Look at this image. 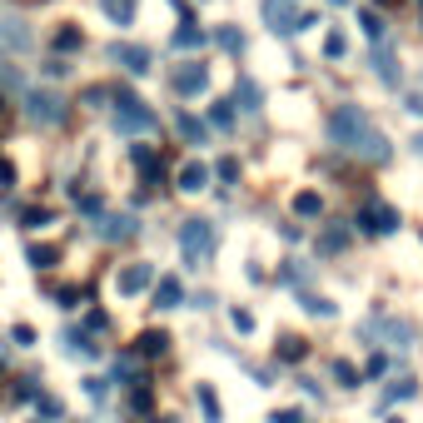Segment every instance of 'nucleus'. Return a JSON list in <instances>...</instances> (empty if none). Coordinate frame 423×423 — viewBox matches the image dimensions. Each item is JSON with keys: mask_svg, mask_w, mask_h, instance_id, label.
<instances>
[{"mask_svg": "<svg viewBox=\"0 0 423 423\" xmlns=\"http://www.w3.org/2000/svg\"><path fill=\"white\" fill-rule=\"evenodd\" d=\"M329 135L339 149L358 154V160H389V135L368 120L358 105H339V110L329 115Z\"/></svg>", "mask_w": 423, "mask_h": 423, "instance_id": "1", "label": "nucleus"}, {"mask_svg": "<svg viewBox=\"0 0 423 423\" xmlns=\"http://www.w3.org/2000/svg\"><path fill=\"white\" fill-rule=\"evenodd\" d=\"M115 130L120 135H154L160 130V115H154L135 90H115Z\"/></svg>", "mask_w": 423, "mask_h": 423, "instance_id": "2", "label": "nucleus"}, {"mask_svg": "<svg viewBox=\"0 0 423 423\" xmlns=\"http://www.w3.org/2000/svg\"><path fill=\"white\" fill-rule=\"evenodd\" d=\"M180 254H184V264H209V254H215V224L209 220H184L180 224Z\"/></svg>", "mask_w": 423, "mask_h": 423, "instance_id": "3", "label": "nucleus"}, {"mask_svg": "<svg viewBox=\"0 0 423 423\" xmlns=\"http://www.w3.org/2000/svg\"><path fill=\"white\" fill-rule=\"evenodd\" d=\"M264 20H269V30H274V35H294V30L319 25L314 15H299L294 0H264Z\"/></svg>", "mask_w": 423, "mask_h": 423, "instance_id": "4", "label": "nucleus"}, {"mask_svg": "<svg viewBox=\"0 0 423 423\" xmlns=\"http://www.w3.org/2000/svg\"><path fill=\"white\" fill-rule=\"evenodd\" d=\"M154 284V264L149 259H130L125 269H115V294L120 299H135V294H145Z\"/></svg>", "mask_w": 423, "mask_h": 423, "instance_id": "5", "label": "nucleus"}, {"mask_svg": "<svg viewBox=\"0 0 423 423\" xmlns=\"http://www.w3.org/2000/svg\"><path fill=\"white\" fill-rule=\"evenodd\" d=\"M170 85H175V95L194 100V95H204V90H209V70H204L199 60H180V65L170 70Z\"/></svg>", "mask_w": 423, "mask_h": 423, "instance_id": "6", "label": "nucleus"}, {"mask_svg": "<svg viewBox=\"0 0 423 423\" xmlns=\"http://www.w3.org/2000/svg\"><path fill=\"white\" fill-rule=\"evenodd\" d=\"M25 105H30V120H35V125H60V120L70 115V110H65V100H60L55 90H35Z\"/></svg>", "mask_w": 423, "mask_h": 423, "instance_id": "7", "label": "nucleus"}, {"mask_svg": "<svg viewBox=\"0 0 423 423\" xmlns=\"http://www.w3.org/2000/svg\"><path fill=\"white\" fill-rule=\"evenodd\" d=\"M358 224H363L368 234H394V229H398V209H394V204H379V199H368L363 215H358Z\"/></svg>", "mask_w": 423, "mask_h": 423, "instance_id": "8", "label": "nucleus"}, {"mask_svg": "<svg viewBox=\"0 0 423 423\" xmlns=\"http://www.w3.org/2000/svg\"><path fill=\"white\" fill-rule=\"evenodd\" d=\"M110 60H115V65H125L130 75H149V70H154L145 45H120V40H115V45H110Z\"/></svg>", "mask_w": 423, "mask_h": 423, "instance_id": "9", "label": "nucleus"}, {"mask_svg": "<svg viewBox=\"0 0 423 423\" xmlns=\"http://www.w3.org/2000/svg\"><path fill=\"white\" fill-rule=\"evenodd\" d=\"M194 398H199V408H204V423H224V408H220V394H215V384H194Z\"/></svg>", "mask_w": 423, "mask_h": 423, "instance_id": "10", "label": "nucleus"}, {"mask_svg": "<svg viewBox=\"0 0 423 423\" xmlns=\"http://www.w3.org/2000/svg\"><path fill=\"white\" fill-rule=\"evenodd\" d=\"M180 189H184V194H199V189H209V165L189 160V165L180 170Z\"/></svg>", "mask_w": 423, "mask_h": 423, "instance_id": "11", "label": "nucleus"}, {"mask_svg": "<svg viewBox=\"0 0 423 423\" xmlns=\"http://www.w3.org/2000/svg\"><path fill=\"white\" fill-rule=\"evenodd\" d=\"M274 358H284V363H304V358H309V344H304L299 334H279V344H274Z\"/></svg>", "mask_w": 423, "mask_h": 423, "instance_id": "12", "label": "nucleus"}, {"mask_svg": "<svg viewBox=\"0 0 423 423\" xmlns=\"http://www.w3.org/2000/svg\"><path fill=\"white\" fill-rule=\"evenodd\" d=\"M180 299H184V289H180L175 274H165L160 284H154V309H180Z\"/></svg>", "mask_w": 423, "mask_h": 423, "instance_id": "13", "label": "nucleus"}, {"mask_svg": "<svg viewBox=\"0 0 423 423\" xmlns=\"http://www.w3.org/2000/svg\"><path fill=\"white\" fill-rule=\"evenodd\" d=\"M135 344H140V358H154V354H165V349H170V334H165V329H145Z\"/></svg>", "mask_w": 423, "mask_h": 423, "instance_id": "14", "label": "nucleus"}, {"mask_svg": "<svg viewBox=\"0 0 423 423\" xmlns=\"http://www.w3.org/2000/svg\"><path fill=\"white\" fill-rule=\"evenodd\" d=\"M294 215H299V220H319V215H324V199L314 194V189H299V194H294Z\"/></svg>", "mask_w": 423, "mask_h": 423, "instance_id": "15", "label": "nucleus"}, {"mask_svg": "<svg viewBox=\"0 0 423 423\" xmlns=\"http://www.w3.org/2000/svg\"><path fill=\"white\" fill-rule=\"evenodd\" d=\"M0 40H6L11 50H25V45H30V30H25V20H0Z\"/></svg>", "mask_w": 423, "mask_h": 423, "instance_id": "16", "label": "nucleus"}, {"mask_svg": "<svg viewBox=\"0 0 423 423\" xmlns=\"http://www.w3.org/2000/svg\"><path fill=\"white\" fill-rule=\"evenodd\" d=\"M374 65H379V75H384L389 85H398V65H394V50H389V40H379V50H374Z\"/></svg>", "mask_w": 423, "mask_h": 423, "instance_id": "17", "label": "nucleus"}, {"mask_svg": "<svg viewBox=\"0 0 423 423\" xmlns=\"http://www.w3.org/2000/svg\"><path fill=\"white\" fill-rule=\"evenodd\" d=\"M100 6L115 25H135V0H100Z\"/></svg>", "mask_w": 423, "mask_h": 423, "instance_id": "18", "label": "nucleus"}, {"mask_svg": "<svg viewBox=\"0 0 423 423\" xmlns=\"http://www.w3.org/2000/svg\"><path fill=\"white\" fill-rule=\"evenodd\" d=\"M50 45H55V50H80V45H85V35H80V25H60Z\"/></svg>", "mask_w": 423, "mask_h": 423, "instance_id": "19", "label": "nucleus"}, {"mask_svg": "<svg viewBox=\"0 0 423 423\" xmlns=\"http://www.w3.org/2000/svg\"><path fill=\"white\" fill-rule=\"evenodd\" d=\"M199 45H204V30H194V25L184 20V25L175 30V50H199Z\"/></svg>", "mask_w": 423, "mask_h": 423, "instance_id": "20", "label": "nucleus"}, {"mask_svg": "<svg viewBox=\"0 0 423 423\" xmlns=\"http://www.w3.org/2000/svg\"><path fill=\"white\" fill-rule=\"evenodd\" d=\"M358 25H363V35L374 40V45L389 35V30H384V15H374V11H358Z\"/></svg>", "mask_w": 423, "mask_h": 423, "instance_id": "21", "label": "nucleus"}, {"mask_svg": "<svg viewBox=\"0 0 423 423\" xmlns=\"http://www.w3.org/2000/svg\"><path fill=\"white\" fill-rule=\"evenodd\" d=\"M324 55H329V60H344V55H349V35H344V30H329V35H324Z\"/></svg>", "mask_w": 423, "mask_h": 423, "instance_id": "22", "label": "nucleus"}, {"mask_svg": "<svg viewBox=\"0 0 423 423\" xmlns=\"http://www.w3.org/2000/svg\"><path fill=\"white\" fill-rule=\"evenodd\" d=\"M100 234H105V239H130V234H135V220H125V215H120V220H105Z\"/></svg>", "mask_w": 423, "mask_h": 423, "instance_id": "23", "label": "nucleus"}, {"mask_svg": "<svg viewBox=\"0 0 423 423\" xmlns=\"http://www.w3.org/2000/svg\"><path fill=\"white\" fill-rule=\"evenodd\" d=\"M304 314H319V319H334V299H324V294H304Z\"/></svg>", "mask_w": 423, "mask_h": 423, "instance_id": "24", "label": "nucleus"}, {"mask_svg": "<svg viewBox=\"0 0 423 423\" xmlns=\"http://www.w3.org/2000/svg\"><path fill=\"white\" fill-rule=\"evenodd\" d=\"M334 379H339V389H358V368H354L349 358H339V363H334Z\"/></svg>", "mask_w": 423, "mask_h": 423, "instance_id": "25", "label": "nucleus"}, {"mask_svg": "<svg viewBox=\"0 0 423 423\" xmlns=\"http://www.w3.org/2000/svg\"><path fill=\"white\" fill-rule=\"evenodd\" d=\"M229 324H234V334H254V314L234 304V309H229Z\"/></svg>", "mask_w": 423, "mask_h": 423, "instance_id": "26", "label": "nucleus"}, {"mask_svg": "<svg viewBox=\"0 0 423 423\" xmlns=\"http://www.w3.org/2000/svg\"><path fill=\"white\" fill-rule=\"evenodd\" d=\"M55 259H60V249H55V244H45V249H30V264H35V269H50Z\"/></svg>", "mask_w": 423, "mask_h": 423, "instance_id": "27", "label": "nucleus"}, {"mask_svg": "<svg viewBox=\"0 0 423 423\" xmlns=\"http://www.w3.org/2000/svg\"><path fill=\"white\" fill-rule=\"evenodd\" d=\"M239 100H244V110H259V85H254L249 75L239 80Z\"/></svg>", "mask_w": 423, "mask_h": 423, "instance_id": "28", "label": "nucleus"}, {"mask_svg": "<svg viewBox=\"0 0 423 423\" xmlns=\"http://www.w3.org/2000/svg\"><path fill=\"white\" fill-rule=\"evenodd\" d=\"M209 120H215L220 130H229V125H234V110H229L224 100H215V110H209Z\"/></svg>", "mask_w": 423, "mask_h": 423, "instance_id": "29", "label": "nucleus"}, {"mask_svg": "<svg viewBox=\"0 0 423 423\" xmlns=\"http://www.w3.org/2000/svg\"><path fill=\"white\" fill-rule=\"evenodd\" d=\"M11 339H15L20 349H35V339H40V334H35L30 324H15V329H11Z\"/></svg>", "mask_w": 423, "mask_h": 423, "instance_id": "30", "label": "nucleus"}, {"mask_svg": "<svg viewBox=\"0 0 423 423\" xmlns=\"http://www.w3.org/2000/svg\"><path fill=\"white\" fill-rule=\"evenodd\" d=\"M50 224V209H25V229H45Z\"/></svg>", "mask_w": 423, "mask_h": 423, "instance_id": "31", "label": "nucleus"}, {"mask_svg": "<svg viewBox=\"0 0 423 423\" xmlns=\"http://www.w3.org/2000/svg\"><path fill=\"white\" fill-rule=\"evenodd\" d=\"M180 130H184V135H189V140H204V125H199V120H194V115H180Z\"/></svg>", "mask_w": 423, "mask_h": 423, "instance_id": "32", "label": "nucleus"}, {"mask_svg": "<svg viewBox=\"0 0 423 423\" xmlns=\"http://www.w3.org/2000/svg\"><path fill=\"white\" fill-rule=\"evenodd\" d=\"M220 45H224V50H244V40H239V30H229V25L220 30Z\"/></svg>", "mask_w": 423, "mask_h": 423, "instance_id": "33", "label": "nucleus"}, {"mask_svg": "<svg viewBox=\"0 0 423 423\" xmlns=\"http://www.w3.org/2000/svg\"><path fill=\"white\" fill-rule=\"evenodd\" d=\"M269 423H304V413H299V408H279Z\"/></svg>", "mask_w": 423, "mask_h": 423, "instance_id": "34", "label": "nucleus"}, {"mask_svg": "<svg viewBox=\"0 0 423 423\" xmlns=\"http://www.w3.org/2000/svg\"><path fill=\"white\" fill-rule=\"evenodd\" d=\"M344 239H349L344 229H329V234H324V249H344Z\"/></svg>", "mask_w": 423, "mask_h": 423, "instance_id": "35", "label": "nucleus"}, {"mask_svg": "<svg viewBox=\"0 0 423 423\" xmlns=\"http://www.w3.org/2000/svg\"><path fill=\"white\" fill-rule=\"evenodd\" d=\"M408 394H413V379H398V384L389 389V398H408Z\"/></svg>", "mask_w": 423, "mask_h": 423, "instance_id": "36", "label": "nucleus"}, {"mask_svg": "<svg viewBox=\"0 0 423 423\" xmlns=\"http://www.w3.org/2000/svg\"><path fill=\"white\" fill-rule=\"evenodd\" d=\"M403 105H408V110H413V115H423V95H418V90H413V95H408Z\"/></svg>", "mask_w": 423, "mask_h": 423, "instance_id": "37", "label": "nucleus"}, {"mask_svg": "<svg viewBox=\"0 0 423 423\" xmlns=\"http://www.w3.org/2000/svg\"><path fill=\"white\" fill-rule=\"evenodd\" d=\"M413 149H418V154H423V135H413Z\"/></svg>", "mask_w": 423, "mask_h": 423, "instance_id": "38", "label": "nucleus"}, {"mask_svg": "<svg viewBox=\"0 0 423 423\" xmlns=\"http://www.w3.org/2000/svg\"><path fill=\"white\" fill-rule=\"evenodd\" d=\"M149 423H175V418H149Z\"/></svg>", "mask_w": 423, "mask_h": 423, "instance_id": "39", "label": "nucleus"}, {"mask_svg": "<svg viewBox=\"0 0 423 423\" xmlns=\"http://www.w3.org/2000/svg\"><path fill=\"white\" fill-rule=\"evenodd\" d=\"M389 423H403V418H389Z\"/></svg>", "mask_w": 423, "mask_h": 423, "instance_id": "40", "label": "nucleus"}, {"mask_svg": "<svg viewBox=\"0 0 423 423\" xmlns=\"http://www.w3.org/2000/svg\"><path fill=\"white\" fill-rule=\"evenodd\" d=\"M418 6H423V0H418Z\"/></svg>", "mask_w": 423, "mask_h": 423, "instance_id": "41", "label": "nucleus"}]
</instances>
